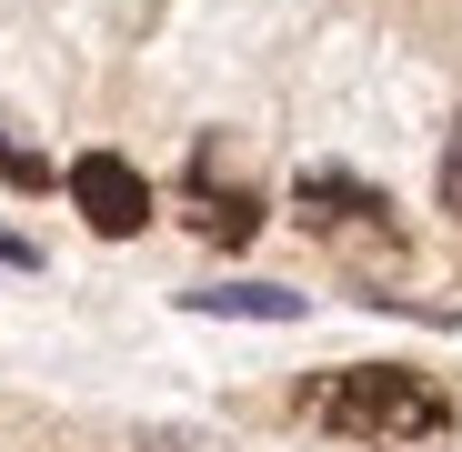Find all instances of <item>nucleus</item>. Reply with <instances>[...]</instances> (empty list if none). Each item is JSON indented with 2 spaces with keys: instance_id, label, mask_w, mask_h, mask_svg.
Wrapping results in <instances>:
<instances>
[{
  "instance_id": "7",
  "label": "nucleus",
  "mask_w": 462,
  "mask_h": 452,
  "mask_svg": "<svg viewBox=\"0 0 462 452\" xmlns=\"http://www.w3.org/2000/svg\"><path fill=\"white\" fill-rule=\"evenodd\" d=\"M442 211L462 221V131H452V151H442Z\"/></svg>"
},
{
  "instance_id": "8",
  "label": "nucleus",
  "mask_w": 462,
  "mask_h": 452,
  "mask_svg": "<svg viewBox=\"0 0 462 452\" xmlns=\"http://www.w3.org/2000/svg\"><path fill=\"white\" fill-rule=\"evenodd\" d=\"M0 262H21V272H31V262H41V252H31V242H21V232H0Z\"/></svg>"
},
{
  "instance_id": "1",
  "label": "nucleus",
  "mask_w": 462,
  "mask_h": 452,
  "mask_svg": "<svg viewBox=\"0 0 462 452\" xmlns=\"http://www.w3.org/2000/svg\"><path fill=\"white\" fill-rule=\"evenodd\" d=\"M301 412L332 422V432H362V442H432L452 432V392L422 383V372H322L312 392H301Z\"/></svg>"
},
{
  "instance_id": "2",
  "label": "nucleus",
  "mask_w": 462,
  "mask_h": 452,
  "mask_svg": "<svg viewBox=\"0 0 462 452\" xmlns=\"http://www.w3.org/2000/svg\"><path fill=\"white\" fill-rule=\"evenodd\" d=\"M301 221L332 232V242H352V252H382V262H393V201L362 191L352 171H301Z\"/></svg>"
},
{
  "instance_id": "5",
  "label": "nucleus",
  "mask_w": 462,
  "mask_h": 452,
  "mask_svg": "<svg viewBox=\"0 0 462 452\" xmlns=\"http://www.w3.org/2000/svg\"><path fill=\"white\" fill-rule=\"evenodd\" d=\"M191 232L221 242V252H242V242L262 232V201H252V191H211V181H191Z\"/></svg>"
},
{
  "instance_id": "3",
  "label": "nucleus",
  "mask_w": 462,
  "mask_h": 452,
  "mask_svg": "<svg viewBox=\"0 0 462 452\" xmlns=\"http://www.w3.org/2000/svg\"><path fill=\"white\" fill-rule=\"evenodd\" d=\"M70 201H81V221L101 242H131L151 221V181L121 161V151H81V161H70Z\"/></svg>"
},
{
  "instance_id": "6",
  "label": "nucleus",
  "mask_w": 462,
  "mask_h": 452,
  "mask_svg": "<svg viewBox=\"0 0 462 452\" xmlns=\"http://www.w3.org/2000/svg\"><path fill=\"white\" fill-rule=\"evenodd\" d=\"M0 181H21V191H41V181H51V161H41V151H21L11 131H0Z\"/></svg>"
},
{
  "instance_id": "4",
  "label": "nucleus",
  "mask_w": 462,
  "mask_h": 452,
  "mask_svg": "<svg viewBox=\"0 0 462 452\" xmlns=\"http://www.w3.org/2000/svg\"><path fill=\"white\" fill-rule=\"evenodd\" d=\"M191 312H231V322H301V291H272V281H211V291H181Z\"/></svg>"
}]
</instances>
